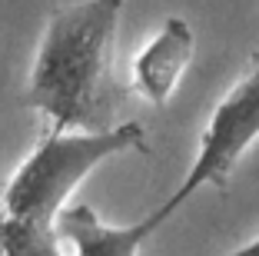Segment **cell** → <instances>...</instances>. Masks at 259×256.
Here are the masks:
<instances>
[{"instance_id":"obj_5","label":"cell","mask_w":259,"mask_h":256,"mask_svg":"<svg viewBox=\"0 0 259 256\" xmlns=\"http://www.w3.org/2000/svg\"><path fill=\"white\" fill-rule=\"evenodd\" d=\"M193 53H196V33H193L190 20L166 17L163 27L133 60V90L153 106H166L183 74L190 70Z\"/></svg>"},{"instance_id":"obj_2","label":"cell","mask_w":259,"mask_h":256,"mask_svg":"<svg viewBox=\"0 0 259 256\" xmlns=\"http://www.w3.org/2000/svg\"><path fill=\"white\" fill-rule=\"evenodd\" d=\"M123 150H146L143 127L137 120H123L113 130L100 133H60L54 130L30 150V157L17 166L4 190V216L57 223L67 200L103 160Z\"/></svg>"},{"instance_id":"obj_7","label":"cell","mask_w":259,"mask_h":256,"mask_svg":"<svg viewBox=\"0 0 259 256\" xmlns=\"http://www.w3.org/2000/svg\"><path fill=\"white\" fill-rule=\"evenodd\" d=\"M223 256H259V240H252V243H246V246H239V249H233V253H223Z\"/></svg>"},{"instance_id":"obj_6","label":"cell","mask_w":259,"mask_h":256,"mask_svg":"<svg viewBox=\"0 0 259 256\" xmlns=\"http://www.w3.org/2000/svg\"><path fill=\"white\" fill-rule=\"evenodd\" d=\"M0 256H67L57 223L0 213Z\"/></svg>"},{"instance_id":"obj_1","label":"cell","mask_w":259,"mask_h":256,"mask_svg":"<svg viewBox=\"0 0 259 256\" xmlns=\"http://www.w3.org/2000/svg\"><path fill=\"white\" fill-rule=\"evenodd\" d=\"M126 0H80L50 17L37 47L23 106L44 113L60 133H100L120 120L113 80L116 27Z\"/></svg>"},{"instance_id":"obj_3","label":"cell","mask_w":259,"mask_h":256,"mask_svg":"<svg viewBox=\"0 0 259 256\" xmlns=\"http://www.w3.org/2000/svg\"><path fill=\"white\" fill-rule=\"evenodd\" d=\"M259 140V63L246 77L233 83V90L216 103L209 113L203 136H199V150L193 160L186 180L176 187L173 200L180 206L193 193L206 187H226L239 160L246 157L252 143Z\"/></svg>"},{"instance_id":"obj_4","label":"cell","mask_w":259,"mask_h":256,"mask_svg":"<svg viewBox=\"0 0 259 256\" xmlns=\"http://www.w3.org/2000/svg\"><path fill=\"white\" fill-rule=\"evenodd\" d=\"M180 210L173 196L163 200L153 213H146L143 220H133V223H103V220L93 213V206L76 203L57 216V233L60 240L70 246V256H140L143 243L150 240L163 223H166L173 213Z\"/></svg>"}]
</instances>
